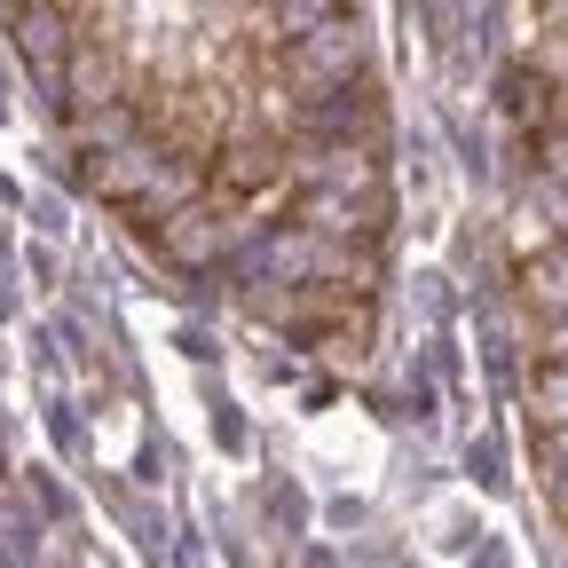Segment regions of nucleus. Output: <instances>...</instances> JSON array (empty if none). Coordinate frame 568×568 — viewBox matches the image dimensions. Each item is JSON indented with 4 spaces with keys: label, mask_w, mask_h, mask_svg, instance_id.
<instances>
[{
    "label": "nucleus",
    "mask_w": 568,
    "mask_h": 568,
    "mask_svg": "<svg viewBox=\"0 0 568 568\" xmlns=\"http://www.w3.org/2000/svg\"><path fill=\"white\" fill-rule=\"evenodd\" d=\"M237 230H245V222H237L230 205H182L174 222H159V253L197 276V268H222V261H230Z\"/></svg>",
    "instance_id": "f03ea898"
},
{
    "label": "nucleus",
    "mask_w": 568,
    "mask_h": 568,
    "mask_svg": "<svg viewBox=\"0 0 568 568\" xmlns=\"http://www.w3.org/2000/svg\"><path fill=\"white\" fill-rule=\"evenodd\" d=\"M293 119L316 134V142H339V134H372V88H339V95H308L293 103Z\"/></svg>",
    "instance_id": "39448f33"
},
{
    "label": "nucleus",
    "mask_w": 568,
    "mask_h": 568,
    "mask_svg": "<svg viewBox=\"0 0 568 568\" xmlns=\"http://www.w3.org/2000/svg\"><path fill=\"white\" fill-rule=\"evenodd\" d=\"M537 410H545L552 426H568V372H545V379H537Z\"/></svg>",
    "instance_id": "1a4fd4ad"
},
{
    "label": "nucleus",
    "mask_w": 568,
    "mask_h": 568,
    "mask_svg": "<svg viewBox=\"0 0 568 568\" xmlns=\"http://www.w3.org/2000/svg\"><path fill=\"white\" fill-rule=\"evenodd\" d=\"M521 301H529V308H545L552 324L568 316V245H545V253H529V261H521Z\"/></svg>",
    "instance_id": "0eeeda50"
},
{
    "label": "nucleus",
    "mask_w": 568,
    "mask_h": 568,
    "mask_svg": "<svg viewBox=\"0 0 568 568\" xmlns=\"http://www.w3.org/2000/svg\"><path fill=\"white\" fill-rule=\"evenodd\" d=\"M545 174H552V182H568V126H552V134H545Z\"/></svg>",
    "instance_id": "9d476101"
},
{
    "label": "nucleus",
    "mask_w": 568,
    "mask_h": 568,
    "mask_svg": "<svg viewBox=\"0 0 568 568\" xmlns=\"http://www.w3.org/2000/svg\"><path fill=\"white\" fill-rule=\"evenodd\" d=\"M355 71H364V32H355V17H332L324 32H308L293 55H284V80L301 88V103L308 95H339V88H364Z\"/></svg>",
    "instance_id": "f257e3e1"
},
{
    "label": "nucleus",
    "mask_w": 568,
    "mask_h": 568,
    "mask_svg": "<svg viewBox=\"0 0 568 568\" xmlns=\"http://www.w3.org/2000/svg\"><path fill=\"white\" fill-rule=\"evenodd\" d=\"M301 174H308L324 197H339V190L372 197V190H379V166H372L364 142H308V151H301Z\"/></svg>",
    "instance_id": "20e7f679"
},
{
    "label": "nucleus",
    "mask_w": 568,
    "mask_h": 568,
    "mask_svg": "<svg viewBox=\"0 0 568 568\" xmlns=\"http://www.w3.org/2000/svg\"><path fill=\"white\" fill-rule=\"evenodd\" d=\"M497 103H506L514 126H545L552 134V80L529 63H506V80H497Z\"/></svg>",
    "instance_id": "423d86ee"
},
{
    "label": "nucleus",
    "mask_w": 568,
    "mask_h": 568,
    "mask_svg": "<svg viewBox=\"0 0 568 568\" xmlns=\"http://www.w3.org/2000/svg\"><path fill=\"white\" fill-rule=\"evenodd\" d=\"M545 355H552V372H568V316L545 324Z\"/></svg>",
    "instance_id": "9b49d317"
},
{
    "label": "nucleus",
    "mask_w": 568,
    "mask_h": 568,
    "mask_svg": "<svg viewBox=\"0 0 568 568\" xmlns=\"http://www.w3.org/2000/svg\"><path fill=\"white\" fill-rule=\"evenodd\" d=\"M276 166H284V142H276V134H237V142H230L222 182H230V190H261Z\"/></svg>",
    "instance_id": "6e6552de"
},
{
    "label": "nucleus",
    "mask_w": 568,
    "mask_h": 568,
    "mask_svg": "<svg viewBox=\"0 0 568 568\" xmlns=\"http://www.w3.org/2000/svg\"><path fill=\"white\" fill-rule=\"evenodd\" d=\"M174 174V159L159 151V142L151 134H142V142H126V151H111V159H95V197L103 205H151V190Z\"/></svg>",
    "instance_id": "7ed1b4c3"
}]
</instances>
